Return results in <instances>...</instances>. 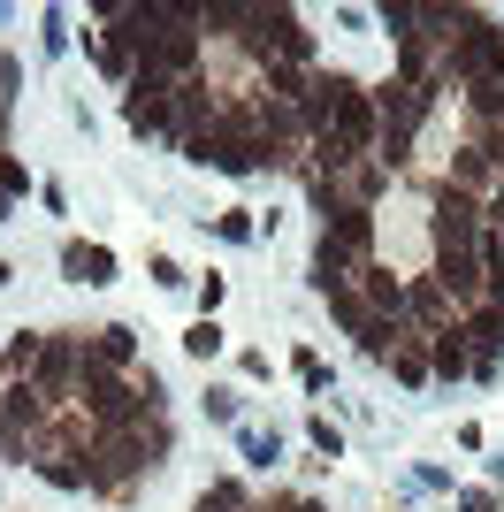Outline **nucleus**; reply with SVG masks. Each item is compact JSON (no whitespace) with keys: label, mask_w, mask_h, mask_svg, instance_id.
I'll return each mask as SVG.
<instances>
[{"label":"nucleus","mask_w":504,"mask_h":512,"mask_svg":"<svg viewBox=\"0 0 504 512\" xmlns=\"http://www.w3.org/2000/svg\"><path fill=\"white\" fill-rule=\"evenodd\" d=\"M482 222H489V230H497V237H504V176H497V192H489V199H482Z\"/></svg>","instance_id":"obj_31"},{"label":"nucleus","mask_w":504,"mask_h":512,"mask_svg":"<svg viewBox=\"0 0 504 512\" xmlns=\"http://www.w3.org/2000/svg\"><path fill=\"white\" fill-rule=\"evenodd\" d=\"M31 474H39V482H54V490H84V459H77V451H39V459H31Z\"/></svg>","instance_id":"obj_16"},{"label":"nucleus","mask_w":504,"mask_h":512,"mask_svg":"<svg viewBox=\"0 0 504 512\" xmlns=\"http://www.w3.org/2000/svg\"><path fill=\"white\" fill-rule=\"evenodd\" d=\"M8 207H16V199H8V192H0V222H8Z\"/></svg>","instance_id":"obj_35"},{"label":"nucleus","mask_w":504,"mask_h":512,"mask_svg":"<svg viewBox=\"0 0 504 512\" xmlns=\"http://www.w3.org/2000/svg\"><path fill=\"white\" fill-rule=\"evenodd\" d=\"M92 352L130 375V367H138V329H130V321H107V329H92Z\"/></svg>","instance_id":"obj_14"},{"label":"nucleus","mask_w":504,"mask_h":512,"mask_svg":"<svg viewBox=\"0 0 504 512\" xmlns=\"http://www.w3.org/2000/svg\"><path fill=\"white\" fill-rule=\"evenodd\" d=\"M260 100L306 107V100H314V69H306V62H268V69H260Z\"/></svg>","instance_id":"obj_12"},{"label":"nucleus","mask_w":504,"mask_h":512,"mask_svg":"<svg viewBox=\"0 0 504 512\" xmlns=\"http://www.w3.org/2000/svg\"><path fill=\"white\" fill-rule=\"evenodd\" d=\"M298 383H306V390H329V360H321V352H298Z\"/></svg>","instance_id":"obj_28"},{"label":"nucleus","mask_w":504,"mask_h":512,"mask_svg":"<svg viewBox=\"0 0 504 512\" xmlns=\"http://www.w3.org/2000/svg\"><path fill=\"white\" fill-rule=\"evenodd\" d=\"M123 123L138 130V138H176V85H161V77H130Z\"/></svg>","instance_id":"obj_6"},{"label":"nucleus","mask_w":504,"mask_h":512,"mask_svg":"<svg viewBox=\"0 0 504 512\" xmlns=\"http://www.w3.org/2000/svg\"><path fill=\"white\" fill-rule=\"evenodd\" d=\"M405 321H413L420 337H443V329H451V299H443L436 276H413V283H405Z\"/></svg>","instance_id":"obj_9"},{"label":"nucleus","mask_w":504,"mask_h":512,"mask_svg":"<svg viewBox=\"0 0 504 512\" xmlns=\"http://www.w3.org/2000/svg\"><path fill=\"white\" fill-rule=\"evenodd\" d=\"M375 23H382V31H390L398 46H413V39H420V8H413V0H382Z\"/></svg>","instance_id":"obj_19"},{"label":"nucleus","mask_w":504,"mask_h":512,"mask_svg":"<svg viewBox=\"0 0 504 512\" xmlns=\"http://www.w3.org/2000/svg\"><path fill=\"white\" fill-rule=\"evenodd\" d=\"M306 436H314V459H329V467L344 459V428H336L329 413H314V428H306Z\"/></svg>","instance_id":"obj_24"},{"label":"nucleus","mask_w":504,"mask_h":512,"mask_svg":"<svg viewBox=\"0 0 504 512\" xmlns=\"http://www.w3.org/2000/svg\"><path fill=\"white\" fill-rule=\"evenodd\" d=\"M306 123H314V138H336L344 153H375L382 107H375V92L359 85L352 69H321V77H314V100H306Z\"/></svg>","instance_id":"obj_2"},{"label":"nucleus","mask_w":504,"mask_h":512,"mask_svg":"<svg viewBox=\"0 0 504 512\" xmlns=\"http://www.w3.org/2000/svg\"><path fill=\"white\" fill-rule=\"evenodd\" d=\"M321 237H329L336 253L352 260V276H359V268L375 260V237H382V230H375V207H352V199H344V207H336L329 222H321Z\"/></svg>","instance_id":"obj_7"},{"label":"nucleus","mask_w":504,"mask_h":512,"mask_svg":"<svg viewBox=\"0 0 504 512\" xmlns=\"http://www.w3.org/2000/svg\"><path fill=\"white\" fill-rule=\"evenodd\" d=\"M0 192H8V199H23V192H31V169H23L16 153H0Z\"/></svg>","instance_id":"obj_26"},{"label":"nucleus","mask_w":504,"mask_h":512,"mask_svg":"<svg viewBox=\"0 0 504 512\" xmlns=\"http://www.w3.org/2000/svg\"><path fill=\"white\" fill-rule=\"evenodd\" d=\"M382 192H390V169H382L375 153H367V161H352V176H344V199H352V207H375Z\"/></svg>","instance_id":"obj_15"},{"label":"nucleus","mask_w":504,"mask_h":512,"mask_svg":"<svg viewBox=\"0 0 504 512\" xmlns=\"http://www.w3.org/2000/svg\"><path fill=\"white\" fill-rule=\"evenodd\" d=\"M8 100H16V62L0 54V115H8Z\"/></svg>","instance_id":"obj_33"},{"label":"nucleus","mask_w":504,"mask_h":512,"mask_svg":"<svg viewBox=\"0 0 504 512\" xmlns=\"http://www.w3.org/2000/svg\"><path fill=\"white\" fill-rule=\"evenodd\" d=\"M199 406H207V421H237V390H230V383H214Z\"/></svg>","instance_id":"obj_29"},{"label":"nucleus","mask_w":504,"mask_h":512,"mask_svg":"<svg viewBox=\"0 0 504 512\" xmlns=\"http://www.w3.org/2000/svg\"><path fill=\"white\" fill-rule=\"evenodd\" d=\"M237 46H245L260 69H268V62H306V69H314V31H306L298 8H245Z\"/></svg>","instance_id":"obj_4"},{"label":"nucleus","mask_w":504,"mask_h":512,"mask_svg":"<svg viewBox=\"0 0 504 512\" xmlns=\"http://www.w3.org/2000/svg\"><path fill=\"white\" fill-rule=\"evenodd\" d=\"M39 46H46V54H69V16H62V8H46V16H39Z\"/></svg>","instance_id":"obj_25"},{"label":"nucleus","mask_w":504,"mask_h":512,"mask_svg":"<svg viewBox=\"0 0 504 512\" xmlns=\"http://www.w3.org/2000/svg\"><path fill=\"white\" fill-rule=\"evenodd\" d=\"M214 306H222V276H199V314L214 321Z\"/></svg>","instance_id":"obj_32"},{"label":"nucleus","mask_w":504,"mask_h":512,"mask_svg":"<svg viewBox=\"0 0 504 512\" xmlns=\"http://www.w3.org/2000/svg\"><path fill=\"white\" fill-rule=\"evenodd\" d=\"M352 283H359V299H367L375 321H405V276H398V268H375V260H367Z\"/></svg>","instance_id":"obj_10"},{"label":"nucleus","mask_w":504,"mask_h":512,"mask_svg":"<svg viewBox=\"0 0 504 512\" xmlns=\"http://www.w3.org/2000/svg\"><path fill=\"white\" fill-rule=\"evenodd\" d=\"M0 467H8V459H0Z\"/></svg>","instance_id":"obj_38"},{"label":"nucleus","mask_w":504,"mask_h":512,"mask_svg":"<svg viewBox=\"0 0 504 512\" xmlns=\"http://www.w3.org/2000/svg\"><path fill=\"white\" fill-rule=\"evenodd\" d=\"M62 276L84 283V291H100V283H115V253H107V245H84V237H69V245H62Z\"/></svg>","instance_id":"obj_11"},{"label":"nucleus","mask_w":504,"mask_h":512,"mask_svg":"<svg viewBox=\"0 0 504 512\" xmlns=\"http://www.w3.org/2000/svg\"><path fill=\"white\" fill-rule=\"evenodd\" d=\"M321 299H329V314L344 321L352 337H359V329H367V321H375V314H367V299H359V283H336V291H321Z\"/></svg>","instance_id":"obj_20"},{"label":"nucleus","mask_w":504,"mask_h":512,"mask_svg":"<svg viewBox=\"0 0 504 512\" xmlns=\"http://www.w3.org/2000/svg\"><path fill=\"white\" fill-rule=\"evenodd\" d=\"M459 337H466V352H474V375H497V360H504V306H466V321H459Z\"/></svg>","instance_id":"obj_8"},{"label":"nucleus","mask_w":504,"mask_h":512,"mask_svg":"<svg viewBox=\"0 0 504 512\" xmlns=\"http://www.w3.org/2000/svg\"><path fill=\"white\" fill-rule=\"evenodd\" d=\"M0 130H8V115H0Z\"/></svg>","instance_id":"obj_37"},{"label":"nucleus","mask_w":504,"mask_h":512,"mask_svg":"<svg viewBox=\"0 0 504 512\" xmlns=\"http://www.w3.org/2000/svg\"><path fill=\"white\" fill-rule=\"evenodd\" d=\"M8 276H16V268H8V260H0V283H8Z\"/></svg>","instance_id":"obj_36"},{"label":"nucleus","mask_w":504,"mask_h":512,"mask_svg":"<svg viewBox=\"0 0 504 512\" xmlns=\"http://www.w3.org/2000/svg\"><path fill=\"white\" fill-rule=\"evenodd\" d=\"M222 344H230V337H222V321H207V314H199V321L184 329V352H191V360H214Z\"/></svg>","instance_id":"obj_22"},{"label":"nucleus","mask_w":504,"mask_h":512,"mask_svg":"<svg viewBox=\"0 0 504 512\" xmlns=\"http://www.w3.org/2000/svg\"><path fill=\"white\" fill-rule=\"evenodd\" d=\"M168 451H176V428L146 421V428H115V436H92V451H84V490L92 497H138V482H146L153 467H168Z\"/></svg>","instance_id":"obj_1"},{"label":"nucleus","mask_w":504,"mask_h":512,"mask_svg":"<svg viewBox=\"0 0 504 512\" xmlns=\"http://www.w3.org/2000/svg\"><path fill=\"white\" fill-rule=\"evenodd\" d=\"M390 375H398L405 390H420V383H428V337H413V329H405V344L390 352Z\"/></svg>","instance_id":"obj_17"},{"label":"nucleus","mask_w":504,"mask_h":512,"mask_svg":"<svg viewBox=\"0 0 504 512\" xmlns=\"http://www.w3.org/2000/svg\"><path fill=\"white\" fill-rule=\"evenodd\" d=\"M130 383H138V398H146L153 413L168 406V383H161V375H153V367H130Z\"/></svg>","instance_id":"obj_27"},{"label":"nucleus","mask_w":504,"mask_h":512,"mask_svg":"<svg viewBox=\"0 0 504 512\" xmlns=\"http://www.w3.org/2000/svg\"><path fill=\"white\" fill-rule=\"evenodd\" d=\"M191 512H252V497H245V482H207Z\"/></svg>","instance_id":"obj_21"},{"label":"nucleus","mask_w":504,"mask_h":512,"mask_svg":"<svg viewBox=\"0 0 504 512\" xmlns=\"http://www.w3.org/2000/svg\"><path fill=\"white\" fill-rule=\"evenodd\" d=\"M153 283H161V291H184V268H176V260H168V253H153Z\"/></svg>","instance_id":"obj_30"},{"label":"nucleus","mask_w":504,"mask_h":512,"mask_svg":"<svg viewBox=\"0 0 504 512\" xmlns=\"http://www.w3.org/2000/svg\"><path fill=\"white\" fill-rule=\"evenodd\" d=\"M84 352H92V329H46V352H39V367H31V383H39L46 398L77 390V375H84Z\"/></svg>","instance_id":"obj_5"},{"label":"nucleus","mask_w":504,"mask_h":512,"mask_svg":"<svg viewBox=\"0 0 504 512\" xmlns=\"http://www.w3.org/2000/svg\"><path fill=\"white\" fill-rule=\"evenodd\" d=\"M459 512H497V497H489V490H466V497H459Z\"/></svg>","instance_id":"obj_34"},{"label":"nucleus","mask_w":504,"mask_h":512,"mask_svg":"<svg viewBox=\"0 0 504 512\" xmlns=\"http://www.w3.org/2000/svg\"><path fill=\"white\" fill-rule=\"evenodd\" d=\"M443 85H504V23L482 8H459L451 16V46H443Z\"/></svg>","instance_id":"obj_3"},{"label":"nucleus","mask_w":504,"mask_h":512,"mask_svg":"<svg viewBox=\"0 0 504 512\" xmlns=\"http://www.w3.org/2000/svg\"><path fill=\"white\" fill-rule=\"evenodd\" d=\"M237 459H245L252 474H268L275 459H283V436H275V428H245V436H237Z\"/></svg>","instance_id":"obj_18"},{"label":"nucleus","mask_w":504,"mask_h":512,"mask_svg":"<svg viewBox=\"0 0 504 512\" xmlns=\"http://www.w3.org/2000/svg\"><path fill=\"white\" fill-rule=\"evenodd\" d=\"M428 375H436V383H459V375H474V352H466L459 321H451L443 337H428Z\"/></svg>","instance_id":"obj_13"},{"label":"nucleus","mask_w":504,"mask_h":512,"mask_svg":"<svg viewBox=\"0 0 504 512\" xmlns=\"http://www.w3.org/2000/svg\"><path fill=\"white\" fill-rule=\"evenodd\" d=\"M252 230H260L252 207H222V214H214V237H230V245H252Z\"/></svg>","instance_id":"obj_23"}]
</instances>
